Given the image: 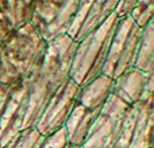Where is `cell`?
Wrapping results in <instances>:
<instances>
[{
    "label": "cell",
    "instance_id": "6da1fadb",
    "mask_svg": "<svg viewBox=\"0 0 154 148\" xmlns=\"http://www.w3.org/2000/svg\"><path fill=\"white\" fill-rule=\"evenodd\" d=\"M76 45L77 42L66 34H61L48 42L41 64L27 79L24 129L34 127L50 98L69 79Z\"/></svg>",
    "mask_w": 154,
    "mask_h": 148
},
{
    "label": "cell",
    "instance_id": "7a4b0ae2",
    "mask_svg": "<svg viewBox=\"0 0 154 148\" xmlns=\"http://www.w3.org/2000/svg\"><path fill=\"white\" fill-rule=\"evenodd\" d=\"M46 45L31 23L5 35L0 41V83L12 87L29 79L42 61Z\"/></svg>",
    "mask_w": 154,
    "mask_h": 148
},
{
    "label": "cell",
    "instance_id": "3957f363",
    "mask_svg": "<svg viewBox=\"0 0 154 148\" xmlns=\"http://www.w3.org/2000/svg\"><path fill=\"white\" fill-rule=\"evenodd\" d=\"M112 86L114 80L100 75L84 87H80L73 109L64 125L69 146H82L93 122L100 114L108 97L112 94Z\"/></svg>",
    "mask_w": 154,
    "mask_h": 148
},
{
    "label": "cell",
    "instance_id": "277c9868",
    "mask_svg": "<svg viewBox=\"0 0 154 148\" xmlns=\"http://www.w3.org/2000/svg\"><path fill=\"white\" fill-rule=\"evenodd\" d=\"M119 21L112 14L99 29L77 42L70 64L69 79L79 87H84L103 73L109 42Z\"/></svg>",
    "mask_w": 154,
    "mask_h": 148
},
{
    "label": "cell",
    "instance_id": "5b68a950",
    "mask_svg": "<svg viewBox=\"0 0 154 148\" xmlns=\"http://www.w3.org/2000/svg\"><path fill=\"white\" fill-rule=\"evenodd\" d=\"M141 31L130 16L119 18L109 42L108 53L101 75L116 80L118 78L134 68L137 52H138Z\"/></svg>",
    "mask_w": 154,
    "mask_h": 148
},
{
    "label": "cell",
    "instance_id": "8992f818",
    "mask_svg": "<svg viewBox=\"0 0 154 148\" xmlns=\"http://www.w3.org/2000/svg\"><path fill=\"white\" fill-rule=\"evenodd\" d=\"M80 0H38L30 23L46 41L66 34Z\"/></svg>",
    "mask_w": 154,
    "mask_h": 148
},
{
    "label": "cell",
    "instance_id": "52a82bcc",
    "mask_svg": "<svg viewBox=\"0 0 154 148\" xmlns=\"http://www.w3.org/2000/svg\"><path fill=\"white\" fill-rule=\"evenodd\" d=\"M131 106L111 94L80 148H112Z\"/></svg>",
    "mask_w": 154,
    "mask_h": 148
},
{
    "label": "cell",
    "instance_id": "ba28073f",
    "mask_svg": "<svg viewBox=\"0 0 154 148\" xmlns=\"http://www.w3.org/2000/svg\"><path fill=\"white\" fill-rule=\"evenodd\" d=\"M79 91L80 87L70 79H68L57 90L34 125V128L38 130L39 135L48 136L64 128L76 102Z\"/></svg>",
    "mask_w": 154,
    "mask_h": 148
},
{
    "label": "cell",
    "instance_id": "9c48e42d",
    "mask_svg": "<svg viewBox=\"0 0 154 148\" xmlns=\"http://www.w3.org/2000/svg\"><path fill=\"white\" fill-rule=\"evenodd\" d=\"M27 102V79L11 87L3 109L0 110V148L8 147L24 130Z\"/></svg>",
    "mask_w": 154,
    "mask_h": 148
},
{
    "label": "cell",
    "instance_id": "30bf717a",
    "mask_svg": "<svg viewBox=\"0 0 154 148\" xmlns=\"http://www.w3.org/2000/svg\"><path fill=\"white\" fill-rule=\"evenodd\" d=\"M118 3L119 0H80L66 35L75 42H80L115 14Z\"/></svg>",
    "mask_w": 154,
    "mask_h": 148
},
{
    "label": "cell",
    "instance_id": "8fae6325",
    "mask_svg": "<svg viewBox=\"0 0 154 148\" xmlns=\"http://www.w3.org/2000/svg\"><path fill=\"white\" fill-rule=\"evenodd\" d=\"M154 73H145L131 68L120 78L114 80L112 94L128 106H135L145 97L153 95Z\"/></svg>",
    "mask_w": 154,
    "mask_h": 148
},
{
    "label": "cell",
    "instance_id": "7c38bea8",
    "mask_svg": "<svg viewBox=\"0 0 154 148\" xmlns=\"http://www.w3.org/2000/svg\"><path fill=\"white\" fill-rule=\"evenodd\" d=\"M154 97H145L137 105V121L131 148H153Z\"/></svg>",
    "mask_w": 154,
    "mask_h": 148
},
{
    "label": "cell",
    "instance_id": "4fadbf2b",
    "mask_svg": "<svg viewBox=\"0 0 154 148\" xmlns=\"http://www.w3.org/2000/svg\"><path fill=\"white\" fill-rule=\"evenodd\" d=\"M38 0H0V12L8 29H15L30 23Z\"/></svg>",
    "mask_w": 154,
    "mask_h": 148
},
{
    "label": "cell",
    "instance_id": "5bb4252c",
    "mask_svg": "<svg viewBox=\"0 0 154 148\" xmlns=\"http://www.w3.org/2000/svg\"><path fill=\"white\" fill-rule=\"evenodd\" d=\"M134 68L145 73H154V21L149 22L141 31Z\"/></svg>",
    "mask_w": 154,
    "mask_h": 148
},
{
    "label": "cell",
    "instance_id": "9a60e30c",
    "mask_svg": "<svg viewBox=\"0 0 154 148\" xmlns=\"http://www.w3.org/2000/svg\"><path fill=\"white\" fill-rule=\"evenodd\" d=\"M153 10H154L153 0H138V3L130 11L128 16L133 19V22L139 29H143L149 22L153 21Z\"/></svg>",
    "mask_w": 154,
    "mask_h": 148
},
{
    "label": "cell",
    "instance_id": "2e32d148",
    "mask_svg": "<svg viewBox=\"0 0 154 148\" xmlns=\"http://www.w3.org/2000/svg\"><path fill=\"white\" fill-rule=\"evenodd\" d=\"M43 136L38 133V130L32 128L22 130V133L5 148H38L42 141Z\"/></svg>",
    "mask_w": 154,
    "mask_h": 148
},
{
    "label": "cell",
    "instance_id": "e0dca14e",
    "mask_svg": "<svg viewBox=\"0 0 154 148\" xmlns=\"http://www.w3.org/2000/svg\"><path fill=\"white\" fill-rule=\"evenodd\" d=\"M68 146L69 144L66 140V133L64 128H61L51 135L43 136L38 148H68Z\"/></svg>",
    "mask_w": 154,
    "mask_h": 148
},
{
    "label": "cell",
    "instance_id": "ac0fdd59",
    "mask_svg": "<svg viewBox=\"0 0 154 148\" xmlns=\"http://www.w3.org/2000/svg\"><path fill=\"white\" fill-rule=\"evenodd\" d=\"M138 3V0H119L115 10V15L118 18H123V16H128L130 11L133 10V7Z\"/></svg>",
    "mask_w": 154,
    "mask_h": 148
},
{
    "label": "cell",
    "instance_id": "d6986e66",
    "mask_svg": "<svg viewBox=\"0 0 154 148\" xmlns=\"http://www.w3.org/2000/svg\"><path fill=\"white\" fill-rule=\"evenodd\" d=\"M10 90H11V87H7V86L0 83V110L3 109L5 101H7V97H8V94H10Z\"/></svg>",
    "mask_w": 154,
    "mask_h": 148
},
{
    "label": "cell",
    "instance_id": "ffe728a7",
    "mask_svg": "<svg viewBox=\"0 0 154 148\" xmlns=\"http://www.w3.org/2000/svg\"><path fill=\"white\" fill-rule=\"evenodd\" d=\"M68 148H80V147H73V146H68Z\"/></svg>",
    "mask_w": 154,
    "mask_h": 148
}]
</instances>
